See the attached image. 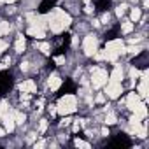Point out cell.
Instances as JSON below:
<instances>
[{
	"mask_svg": "<svg viewBox=\"0 0 149 149\" xmlns=\"http://www.w3.org/2000/svg\"><path fill=\"white\" fill-rule=\"evenodd\" d=\"M139 97H142V98L147 97V81H140V84H139Z\"/></svg>",
	"mask_w": 149,
	"mask_h": 149,
	"instance_id": "14",
	"label": "cell"
},
{
	"mask_svg": "<svg viewBox=\"0 0 149 149\" xmlns=\"http://www.w3.org/2000/svg\"><path fill=\"white\" fill-rule=\"evenodd\" d=\"M70 121H72V119H70V118H68V114H67V116L63 118V121H61V123H63V125H70Z\"/></svg>",
	"mask_w": 149,
	"mask_h": 149,
	"instance_id": "34",
	"label": "cell"
},
{
	"mask_svg": "<svg viewBox=\"0 0 149 149\" xmlns=\"http://www.w3.org/2000/svg\"><path fill=\"white\" fill-rule=\"evenodd\" d=\"M132 30H133V23L126 21V23H123V25H121V32H123V33H130Z\"/></svg>",
	"mask_w": 149,
	"mask_h": 149,
	"instance_id": "20",
	"label": "cell"
},
{
	"mask_svg": "<svg viewBox=\"0 0 149 149\" xmlns=\"http://www.w3.org/2000/svg\"><path fill=\"white\" fill-rule=\"evenodd\" d=\"M46 146V140H39V142H35V149L37 147H44Z\"/></svg>",
	"mask_w": 149,
	"mask_h": 149,
	"instance_id": "31",
	"label": "cell"
},
{
	"mask_svg": "<svg viewBox=\"0 0 149 149\" xmlns=\"http://www.w3.org/2000/svg\"><path fill=\"white\" fill-rule=\"evenodd\" d=\"M2 118H4V126H6L4 130H6V132H9V133H11V132H14V126H16V121H14V118H13V114H7V112H6V114H4Z\"/></svg>",
	"mask_w": 149,
	"mask_h": 149,
	"instance_id": "8",
	"label": "cell"
},
{
	"mask_svg": "<svg viewBox=\"0 0 149 149\" xmlns=\"http://www.w3.org/2000/svg\"><path fill=\"white\" fill-rule=\"evenodd\" d=\"M76 107H77L76 97H74V95H65V97L60 98V102H58V105H56V111H58L60 114L67 116V114H72L74 111H76Z\"/></svg>",
	"mask_w": 149,
	"mask_h": 149,
	"instance_id": "3",
	"label": "cell"
},
{
	"mask_svg": "<svg viewBox=\"0 0 149 149\" xmlns=\"http://www.w3.org/2000/svg\"><path fill=\"white\" fill-rule=\"evenodd\" d=\"M6 49H7V42H4L2 39H0V54H2Z\"/></svg>",
	"mask_w": 149,
	"mask_h": 149,
	"instance_id": "28",
	"label": "cell"
},
{
	"mask_svg": "<svg viewBox=\"0 0 149 149\" xmlns=\"http://www.w3.org/2000/svg\"><path fill=\"white\" fill-rule=\"evenodd\" d=\"M7 100H2V102H0V116H4L6 112H7Z\"/></svg>",
	"mask_w": 149,
	"mask_h": 149,
	"instance_id": "22",
	"label": "cell"
},
{
	"mask_svg": "<svg viewBox=\"0 0 149 149\" xmlns=\"http://www.w3.org/2000/svg\"><path fill=\"white\" fill-rule=\"evenodd\" d=\"M47 86H49L51 90H58V88L61 86V79H60L58 76H51L49 81H47Z\"/></svg>",
	"mask_w": 149,
	"mask_h": 149,
	"instance_id": "12",
	"label": "cell"
},
{
	"mask_svg": "<svg viewBox=\"0 0 149 149\" xmlns=\"http://www.w3.org/2000/svg\"><path fill=\"white\" fill-rule=\"evenodd\" d=\"M91 72H93V77H91V86H93V88H102V86L107 84L109 76H107L105 70L95 67V68H91Z\"/></svg>",
	"mask_w": 149,
	"mask_h": 149,
	"instance_id": "4",
	"label": "cell"
},
{
	"mask_svg": "<svg viewBox=\"0 0 149 149\" xmlns=\"http://www.w3.org/2000/svg\"><path fill=\"white\" fill-rule=\"evenodd\" d=\"M97 102H98V104H104V102H105V97H104V95H98V97H97Z\"/></svg>",
	"mask_w": 149,
	"mask_h": 149,
	"instance_id": "32",
	"label": "cell"
},
{
	"mask_svg": "<svg viewBox=\"0 0 149 149\" xmlns=\"http://www.w3.org/2000/svg\"><path fill=\"white\" fill-rule=\"evenodd\" d=\"M105 93H107L109 98H118V97L123 93V86H121V83L109 81V83H107V88H105Z\"/></svg>",
	"mask_w": 149,
	"mask_h": 149,
	"instance_id": "6",
	"label": "cell"
},
{
	"mask_svg": "<svg viewBox=\"0 0 149 149\" xmlns=\"http://www.w3.org/2000/svg\"><path fill=\"white\" fill-rule=\"evenodd\" d=\"M79 128H81V125H79V121H77V123H74V132H79Z\"/></svg>",
	"mask_w": 149,
	"mask_h": 149,
	"instance_id": "35",
	"label": "cell"
},
{
	"mask_svg": "<svg viewBox=\"0 0 149 149\" xmlns=\"http://www.w3.org/2000/svg\"><path fill=\"white\" fill-rule=\"evenodd\" d=\"M102 21L107 23V21H109V14H104V16H102Z\"/></svg>",
	"mask_w": 149,
	"mask_h": 149,
	"instance_id": "36",
	"label": "cell"
},
{
	"mask_svg": "<svg viewBox=\"0 0 149 149\" xmlns=\"http://www.w3.org/2000/svg\"><path fill=\"white\" fill-rule=\"evenodd\" d=\"M6 67H7V65H6V63H0V70H4V68H6Z\"/></svg>",
	"mask_w": 149,
	"mask_h": 149,
	"instance_id": "40",
	"label": "cell"
},
{
	"mask_svg": "<svg viewBox=\"0 0 149 149\" xmlns=\"http://www.w3.org/2000/svg\"><path fill=\"white\" fill-rule=\"evenodd\" d=\"M4 135H6V130H4V128H0V137H4Z\"/></svg>",
	"mask_w": 149,
	"mask_h": 149,
	"instance_id": "39",
	"label": "cell"
},
{
	"mask_svg": "<svg viewBox=\"0 0 149 149\" xmlns=\"http://www.w3.org/2000/svg\"><path fill=\"white\" fill-rule=\"evenodd\" d=\"M35 47H37L39 51H42L44 54H47V53H49V49H51V46H49L47 42H39V44H35Z\"/></svg>",
	"mask_w": 149,
	"mask_h": 149,
	"instance_id": "18",
	"label": "cell"
},
{
	"mask_svg": "<svg viewBox=\"0 0 149 149\" xmlns=\"http://www.w3.org/2000/svg\"><path fill=\"white\" fill-rule=\"evenodd\" d=\"M11 32V25L7 21H0V37L2 35H7Z\"/></svg>",
	"mask_w": 149,
	"mask_h": 149,
	"instance_id": "15",
	"label": "cell"
},
{
	"mask_svg": "<svg viewBox=\"0 0 149 149\" xmlns=\"http://www.w3.org/2000/svg\"><path fill=\"white\" fill-rule=\"evenodd\" d=\"M140 51H142L140 47H128V49L125 47V53H133V54H137V53H140Z\"/></svg>",
	"mask_w": 149,
	"mask_h": 149,
	"instance_id": "26",
	"label": "cell"
},
{
	"mask_svg": "<svg viewBox=\"0 0 149 149\" xmlns=\"http://www.w3.org/2000/svg\"><path fill=\"white\" fill-rule=\"evenodd\" d=\"M93 56H95V58H97V60H104V53H100V51H98V49H97V53H95V54H93Z\"/></svg>",
	"mask_w": 149,
	"mask_h": 149,
	"instance_id": "30",
	"label": "cell"
},
{
	"mask_svg": "<svg viewBox=\"0 0 149 149\" xmlns=\"http://www.w3.org/2000/svg\"><path fill=\"white\" fill-rule=\"evenodd\" d=\"M140 18H142V11H140V9H137V7H135V9H132V21H139Z\"/></svg>",
	"mask_w": 149,
	"mask_h": 149,
	"instance_id": "19",
	"label": "cell"
},
{
	"mask_svg": "<svg viewBox=\"0 0 149 149\" xmlns=\"http://www.w3.org/2000/svg\"><path fill=\"white\" fill-rule=\"evenodd\" d=\"M126 9H128V6H126V4H121V6H118V9H116V14H118V16H123Z\"/></svg>",
	"mask_w": 149,
	"mask_h": 149,
	"instance_id": "23",
	"label": "cell"
},
{
	"mask_svg": "<svg viewBox=\"0 0 149 149\" xmlns=\"http://www.w3.org/2000/svg\"><path fill=\"white\" fill-rule=\"evenodd\" d=\"M54 61H56L58 65H63V63H65V56H56V58H54Z\"/></svg>",
	"mask_w": 149,
	"mask_h": 149,
	"instance_id": "29",
	"label": "cell"
},
{
	"mask_svg": "<svg viewBox=\"0 0 149 149\" xmlns=\"http://www.w3.org/2000/svg\"><path fill=\"white\" fill-rule=\"evenodd\" d=\"M25 46H26V44H25V39L19 37V39L16 40V46H14V47H16V53H23V51H25Z\"/></svg>",
	"mask_w": 149,
	"mask_h": 149,
	"instance_id": "17",
	"label": "cell"
},
{
	"mask_svg": "<svg viewBox=\"0 0 149 149\" xmlns=\"http://www.w3.org/2000/svg\"><path fill=\"white\" fill-rule=\"evenodd\" d=\"M83 49H84V53H86L88 56H93V54L97 53V49H98V40H97V37H95V35H86V37H84V42H83Z\"/></svg>",
	"mask_w": 149,
	"mask_h": 149,
	"instance_id": "5",
	"label": "cell"
},
{
	"mask_svg": "<svg viewBox=\"0 0 149 149\" xmlns=\"http://www.w3.org/2000/svg\"><path fill=\"white\" fill-rule=\"evenodd\" d=\"M21 70H28V63H21Z\"/></svg>",
	"mask_w": 149,
	"mask_h": 149,
	"instance_id": "38",
	"label": "cell"
},
{
	"mask_svg": "<svg viewBox=\"0 0 149 149\" xmlns=\"http://www.w3.org/2000/svg\"><path fill=\"white\" fill-rule=\"evenodd\" d=\"M46 130H47V121H46V119H40V125H39V132H40V133H44Z\"/></svg>",
	"mask_w": 149,
	"mask_h": 149,
	"instance_id": "24",
	"label": "cell"
},
{
	"mask_svg": "<svg viewBox=\"0 0 149 149\" xmlns=\"http://www.w3.org/2000/svg\"><path fill=\"white\" fill-rule=\"evenodd\" d=\"M46 19H47V25H49L51 32H54V33L63 32V30L68 28L70 23H72V18H70L67 13H63L61 9H53V11L46 16Z\"/></svg>",
	"mask_w": 149,
	"mask_h": 149,
	"instance_id": "1",
	"label": "cell"
},
{
	"mask_svg": "<svg viewBox=\"0 0 149 149\" xmlns=\"http://www.w3.org/2000/svg\"><path fill=\"white\" fill-rule=\"evenodd\" d=\"M76 146H77V147H84V149H90V144H88V142H84V140H79V139L76 140Z\"/></svg>",
	"mask_w": 149,
	"mask_h": 149,
	"instance_id": "25",
	"label": "cell"
},
{
	"mask_svg": "<svg viewBox=\"0 0 149 149\" xmlns=\"http://www.w3.org/2000/svg\"><path fill=\"white\" fill-rule=\"evenodd\" d=\"M86 2H88V0H86Z\"/></svg>",
	"mask_w": 149,
	"mask_h": 149,
	"instance_id": "42",
	"label": "cell"
},
{
	"mask_svg": "<svg viewBox=\"0 0 149 149\" xmlns=\"http://www.w3.org/2000/svg\"><path fill=\"white\" fill-rule=\"evenodd\" d=\"M121 79H123V70H121V67H116V68L112 70V74L109 76V81H116V83H121Z\"/></svg>",
	"mask_w": 149,
	"mask_h": 149,
	"instance_id": "11",
	"label": "cell"
},
{
	"mask_svg": "<svg viewBox=\"0 0 149 149\" xmlns=\"http://www.w3.org/2000/svg\"><path fill=\"white\" fill-rule=\"evenodd\" d=\"M19 91H25V93H35V91H37V86H35V83H33L32 79H28V81H25V83L19 84Z\"/></svg>",
	"mask_w": 149,
	"mask_h": 149,
	"instance_id": "10",
	"label": "cell"
},
{
	"mask_svg": "<svg viewBox=\"0 0 149 149\" xmlns=\"http://www.w3.org/2000/svg\"><path fill=\"white\" fill-rule=\"evenodd\" d=\"M28 35H32V37H35V39H42V37H46V30H44L42 26H37V25H32V26L28 28Z\"/></svg>",
	"mask_w": 149,
	"mask_h": 149,
	"instance_id": "9",
	"label": "cell"
},
{
	"mask_svg": "<svg viewBox=\"0 0 149 149\" xmlns=\"http://www.w3.org/2000/svg\"><path fill=\"white\" fill-rule=\"evenodd\" d=\"M130 76H132V79H137V77L140 76V72H139L137 68H132V70H130Z\"/></svg>",
	"mask_w": 149,
	"mask_h": 149,
	"instance_id": "27",
	"label": "cell"
},
{
	"mask_svg": "<svg viewBox=\"0 0 149 149\" xmlns=\"http://www.w3.org/2000/svg\"><path fill=\"white\" fill-rule=\"evenodd\" d=\"M49 112H51V116H54V114L58 112V111H56V105H51V107H49Z\"/></svg>",
	"mask_w": 149,
	"mask_h": 149,
	"instance_id": "33",
	"label": "cell"
},
{
	"mask_svg": "<svg viewBox=\"0 0 149 149\" xmlns=\"http://www.w3.org/2000/svg\"><path fill=\"white\" fill-rule=\"evenodd\" d=\"M116 121H118L116 114H112V112H107V116H105V123H107V125H114Z\"/></svg>",
	"mask_w": 149,
	"mask_h": 149,
	"instance_id": "21",
	"label": "cell"
},
{
	"mask_svg": "<svg viewBox=\"0 0 149 149\" xmlns=\"http://www.w3.org/2000/svg\"><path fill=\"white\" fill-rule=\"evenodd\" d=\"M140 39H142V37H135V39H132L130 42H132V44H135V42H140Z\"/></svg>",
	"mask_w": 149,
	"mask_h": 149,
	"instance_id": "37",
	"label": "cell"
},
{
	"mask_svg": "<svg viewBox=\"0 0 149 149\" xmlns=\"http://www.w3.org/2000/svg\"><path fill=\"white\" fill-rule=\"evenodd\" d=\"M4 2H7V4H13V2H16V0H4Z\"/></svg>",
	"mask_w": 149,
	"mask_h": 149,
	"instance_id": "41",
	"label": "cell"
},
{
	"mask_svg": "<svg viewBox=\"0 0 149 149\" xmlns=\"http://www.w3.org/2000/svg\"><path fill=\"white\" fill-rule=\"evenodd\" d=\"M119 54H125V44H123V40H121V39H116V40L107 42L105 51H104V60H107V61H116Z\"/></svg>",
	"mask_w": 149,
	"mask_h": 149,
	"instance_id": "2",
	"label": "cell"
},
{
	"mask_svg": "<svg viewBox=\"0 0 149 149\" xmlns=\"http://www.w3.org/2000/svg\"><path fill=\"white\" fill-rule=\"evenodd\" d=\"M133 112H135V116H139L140 119H142V118H146V116H147V109H146V104H144V102H140V104L135 107V111H133Z\"/></svg>",
	"mask_w": 149,
	"mask_h": 149,
	"instance_id": "13",
	"label": "cell"
},
{
	"mask_svg": "<svg viewBox=\"0 0 149 149\" xmlns=\"http://www.w3.org/2000/svg\"><path fill=\"white\" fill-rule=\"evenodd\" d=\"M126 107L130 109V111H135V107L140 104V97H139V93H128V97H126Z\"/></svg>",
	"mask_w": 149,
	"mask_h": 149,
	"instance_id": "7",
	"label": "cell"
},
{
	"mask_svg": "<svg viewBox=\"0 0 149 149\" xmlns=\"http://www.w3.org/2000/svg\"><path fill=\"white\" fill-rule=\"evenodd\" d=\"M13 118H14V121H16V123H19V125H23V123H25V119H26V118H25V114H23V112H19V111H14V112H13Z\"/></svg>",
	"mask_w": 149,
	"mask_h": 149,
	"instance_id": "16",
	"label": "cell"
}]
</instances>
